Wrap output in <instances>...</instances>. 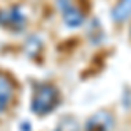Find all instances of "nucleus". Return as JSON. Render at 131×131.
<instances>
[{"mask_svg":"<svg viewBox=\"0 0 131 131\" xmlns=\"http://www.w3.org/2000/svg\"><path fill=\"white\" fill-rule=\"evenodd\" d=\"M110 16L115 23H124L131 18V0H119L114 9L110 10Z\"/></svg>","mask_w":131,"mask_h":131,"instance_id":"6","label":"nucleus"},{"mask_svg":"<svg viewBox=\"0 0 131 131\" xmlns=\"http://www.w3.org/2000/svg\"><path fill=\"white\" fill-rule=\"evenodd\" d=\"M115 119L108 110H98L84 124V131H114Z\"/></svg>","mask_w":131,"mask_h":131,"instance_id":"3","label":"nucleus"},{"mask_svg":"<svg viewBox=\"0 0 131 131\" xmlns=\"http://www.w3.org/2000/svg\"><path fill=\"white\" fill-rule=\"evenodd\" d=\"M14 94V84L7 75L0 73V114L5 112V108L9 107V101Z\"/></svg>","mask_w":131,"mask_h":131,"instance_id":"4","label":"nucleus"},{"mask_svg":"<svg viewBox=\"0 0 131 131\" xmlns=\"http://www.w3.org/2000/svg\"><path fill=\"white\" fill-rule=\"evenodd\" d=\"M26 25V16L19 7H9L0 10V26L12 31H21Z\"/></svg>","mask_w":131,"mask_h":131,"instance_id":"2","label":"nucleus"},{"mask_svg":"<svg viewBox=\"0 0 131 131\" xmlns=\"http://www.w3.org/2000/svg\"><path fill=\"white\" fill-rule=\"evenodd\" d=\"M42 49V40L37 37V35H31L28 37V40L25 42V51H26V54L30 56V58H35Z\"/></svg>","mask_w":131,"mask_h":131,"instance_id":"8","label":"nucleus"},{"mask_svg":"<svg viewBox=\"0 0 131 131\" xmlns=\"http://www.w3.org/2000/svg\"><path fill=\"white\" fill-rule=\"evenodd\" d=\"M61 12H63V23H65L68 28H79V26L84 25V21H86L84 14H82L73 4L68 5L67 9H63Z\"/></svg>","mask_w":131,"mask_h":131,"instance_id":"5","label":"nucleus"},{"mask_svg":"<svg viewBox=\"0 0 131 131\" xmlns=\"http://www.w3.org/2000/svg\"><path fill=\"white\" fill-rule=\"evenodd\" d=\"M56 2H58V7H60V10H63V9H67L68 5H72L70 0H56Z\"/></svg>","mask_w":131,"mask_h":131,"instance_id":"9","label":"nucleus"},{"mask_svg":"<svg viewBox=\"0 0 131 131\" xmlns=\"http://www.w3.org/2000/svg\"><path fill=\"white\" fill-rule=\"evenodd\" d=\"M58 100H60V94H58V89L54 86L40 84L31 93L30 108L37 115H47L58 107Z\"/></svg>","mask_w":131,"mask_h":131,"instance_id":"1","label":"nucleus"},{"mask_svg":"<svg viewBox=\"0 0 131 131\" xmlns=\"http://www.w3.org/2000/svg\"><path fill=\"white\" fill-rule=\"evenodd\" d=\"M52 131H81V124L73 115H65L60 119V122Z\"/></svg>","mask_w":131,"mask_h":131,"instance_id":"7","label":"nucleus"}]
</instances>
